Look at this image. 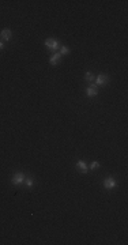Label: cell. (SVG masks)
<instances>
[{
    "label": "cell",
    "mask_w": 128,
    "mask_h": 245,
    "mask_svg": "<svg viewBox=\"0 0 128 245\" xmlns=\"http://www.w3.org/2000/svg\"><path fill=\"white\" fill-rule=\"evenodd\" d=\"M25 178H26L25 173H22V172H17V173L11 177V184L15 185V187H18V185H20L22 182H25Z\"/></svg>",
    "instance_id": "obj_1"
},
{
    "label": "cell",
    "mask_w": 128,
    "mask_h": 245,
    "mask_svg": "<svg viewBox=\"0 0 128 245\" xmlns=\"http://www.w3.org/2000/svg\"><path fill=\"white\" fill-rule=\"evenodd\" d=\"M45 47L49 50H52V52H56V50L60 48V44H59V41L55 40V38H48V40L45 41Z\"/></svg>",
    "instance_id": "obj_2"
},
{
    "label": "cell",
    "mask_w": 128,
    "mask_h": 245,
    "mask_svg": "<svg viewBox=\"0 0 128 245\" xmlns=\"http://www.w3.org/2000/svg\"><path fill=\"white\" fill-rule=\"evenodd\" d=\"M116 180L113 177H106L104 180V188L105 189H108V191H111V189H113V188H116Z\"/></svg>",
    "instance_id": "obj_3"
},
{
    "label": "cell",
    "mask_w": 128,
    "mask_h": 245,
    "mask_svg": "<svg viewBox=\"0 0 128 245\" xmlns=\"http://www.w3.org/2000/svg\"><path fill=\"white\" fill-rule=\"evenodd\" d=\"M95 79H97V81H95V84H97V86H104V84H106L109 82V76L108 75H104V74H100Z\"/></svg>",
    "instance_id": "obj_4"
},
{
    "label": "cell",
    "mask_w": 128,
    "mask_h": 245,
    "mask_svg": "<svg viewBox=\"0 0 128 245\" xmlns=\"http://www.w3.org/2000/svg\"><path fill=\"white\" fill-rule=\"evenodd\" d=\"M11 37H12V31L10 29H3V30L0 31V38L3 41H10Z\"/></svg>",
    "instance_id": "obj_5"
},
{
    "label": "cell",
    "mask_w": 128,
    "mask_h": 245,
    "mask_svg": "<svg viewBox=\"0 0 128 245\" xmlns=\"http://www.w3.org/2000/svg\"><path fill=\"white\" fill-rule=\"evenodd\" d=\"M60 60H61V55L57 53V52H53V55H52L51 59H49L52 65H57V64L60 63Z\"/></svg>",
    "instance_id": "obj_6"
},
{
    "label": "cell",
    "mask_w": 128,
    "mask_h": 245,
    "mask_svg": "<svg viewBox=\"0 0 128 245\" xmlns=\"http://www.w3.org/2000/svg\"><path fill=\"white\" fill-rule=\"evenodd\" d=\"M76 168L81 170V173H87V170H89L87 165L84 164L83 161H78V162H76Z\"/></svg>",
    "instance_id": "obj_7"
},
{
    "label": "cell",
    "mask_w": 128,
    "mask_h": 245,
    "mask_svg": "<svg viewBox=\"0 0 128 245\" xmlns=\"http://www.w3.org/2000/svg\"><path fill=\"white\" fill-rule=\"evenodd\" d=\"M97 94H98V90H95V86H94V84H93L91 87L86 89V95H87V97H95Z\"/></svg>",
    "instance_id": "obj_8"
},
{
    "label": "cell",
    "mask_w": 128,
    "mask_h": 245,
    "mask_svg": "<svg viewBox=\"0 0 128 245\" xmlns=\"http://www.w3.org/2000/svg\"><path fill=\"white\" fill-rule=\"evenodd\" d=\"M25 184H26L27 188H33L36 182H34V178H31V177H26V178H25Z\"/></svg>",
    "instance_id": "obj_9"
},
{
    "label": "cell",
    "mask_w": 128,
    "mask_h": 245,
    "mask_svg": "<svg viewBox=\"0 0 128 245\" xmlns=\"http://www.w3.org/2000/svg\"><path fill=\"white\" fill-rule=\"evenodd\" d=\"M68 53H70V48L65 47V45L60 47V55H61V56H67Z\"/></svg>",
    "instance_id": "obj_10"
},
{
    "label": "cell",
    "mask_w": 128,
    "mask_h": 245,
    "mask_svg": "<svg viewBox=\"0 0 128 245\" xmlns=\"http://www.w3.org/2000/svg\"><path fill=\"white\" fill-rule=\"evenodd\" d=\"M84 79H86L87 82H93V79H94V75L91 74V72H86V74H84Z\"/></svg>",
    "instance_id": "obj_11"
},
{
    "label": "cell",
    "mask_w": 128,
    "mask_h": 245,
    "mask_svg": "<svg viewBox=\"0 0 128 245\" xmlns=\"http://www.w3.org/2000/svg\"><path fill=\"white\" fill-rule=\"evenodd\" d=\"M97 168H100V162L94 161V162H93V164L90 165V168H89V169H91V170H94V169H97Z\"/></svg>",
    "instance_id": "obj_12"
},
{
    "label": "cell",
    "mask_w": 128,
    "mask_h": 245,
    "mask_svg": "<svg viewBox=\"0 0 128 245\" xmlns=\"http://www.w3.org/2000/svg\"><path fill=\"white\" fill-rule=\"evenodd\" d=\"M3 48H4V44H3V42H1V41H0V50L3 49Z\"/></svg>",
    "instance_id": "obj_13"
}]
</instances>
